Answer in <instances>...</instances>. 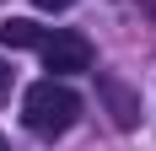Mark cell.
<instances>
[{"mask_svg":"<svg viewBox=\"0 0 156 151\" xmlns=\"http://www.w3.org/2000/svg\"><path fill=\"white\" fill-rule=\"evenodd\" d=\"M97 92L108 97V108H113V124H119V130H135V119H140V97H135L124 81H113V76H97Z\"/></svg>","mask_w":156,"mask_h":151,"instance_id":"cell-3","label":"cell"},{"mask_svg":"<svg viewBox=\"0 0 156 151\" xmlns=\"http://www.w3.org/2000/svg\"><path fill=\"white\" fill-rule=\"evenodd\" d=\"M43 38H48V32L38 27L32 16H11V22L0 27V43H5V49H43Z\"/></svg>","mask_w":156,"mask_h":151,"instance_id":"cell-4","label":"cell"},{"mask_svg":"<svg viewBox=\"0 0 156 151\" xmlns=\"http://www.w3.org/2000/svg\"><path fill=\"white\" fill-rule=\"evenodd\" d=\"M81 113V97L65 87L59 76H48V81H32L27 97H22V119H27L32 135H65Z\"/></svg>","mask_w":156,"mask_h":151,"instance_id":"cell-1","label":"cell"},{"mask_svg":"<svg viewBox=\"0 0 156 151\" xmlns=\"http://www.w3.org/2000/svg\"><path fill=\"white\" fill-rule=\"evenodd\" d=\"M5 81H11V70H5V65H0V87H5Z\"/></svg>","mask_w":156,"mask_h":151,"instance_id":"cell-6","label":"cell"},{"mask_svg":"<svg viewBox=\"0 0 156 151\" xmlns=\"http://www.w3.org/2000/svg\"><path fill=\"white\" fill-rule=\"evenodd\" d=\"M43 65L54 76H81V70H92V43L81 32H48L43 38Z\"/></svg>","mask_w":156,"mask_h":151,"instance_id":"cell-2","label":"cell"},{"mask_svg":"<svg viewBox=\"0 0 156 151\" xmlns=\"http://www.w3.org/2000/svg\"><path fill=\"white\" fill-rule=\"evenodd\" d=\"M0 151H5V140H0Z\"/></svg>","mask_w":156,"mask_h":151,"instance_id":"cell-7","label":"cell"},{"mask_svg":"<svg viewBox=\"0 0 156 151\" xmlns=\"http://www.w3.org/2000/svg\"><path fill=\"white\" fill-rule=\"evenodd\" d=\"M38 11H65V6H76V0H32Z\"/></svg>","mask_w":156,"mask_h":151,"instance_id":"cell-5","label":"cell"}]
</instances>
